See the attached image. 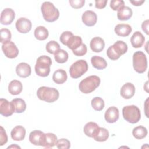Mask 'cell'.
I'll return each instance as SVG.
<instances>
[{"instance_id":"obj_1","label":"cell","mask_w":149,"mask_h":149,"mask_svg":"<svg viewBox=\"0 0 149 149\" xmlns=\"http://www.w3.org/2000/svg\"><path fill=\"white\" fill-rule=\"evenodd\" d=\"M101 82L100 78L96 75H91L82 80L79 84V88L84 94H89L94 91Z\"/></svg>"},{"instance_id":"obj_2","label":"cell","mask_w":149,"mask_h":149,"mask_svg":"<svg viewBox=\"0 0 149 149\" xmlns=\"http://www.w3.org/2000/svg\"><path fill=\"white\" fill-rule=\"evenodd\" d=\"M37 95L40 100L52 103L58 99L59 93L58 90L55 88L42 86L37 90Z\"/></svg>"},{"instance_id":"obj_3","label":"cell","mask_w":149,"mask_h":149,"mask_svg":"<svg viewBox=\"0 0 149 149\" xmlns=\"http://www.w3.org/2000/svg\"><path fill=\"white\" fill-rule=\"evenodd\" d=\"M52 60L47 55H42L37 59L35 65V72L36 74L41 77H47L50 72V67Z\"/></svg>"},{"instance_id":"obj_4","label":"cell","mask_w":149,"mask_h":149,"mask_svg":"<svg viewBox=\"0 0 149 149\" xmlns=\"http://www.w3.org/2000/svg\"><path fill=\"white\" fill-rule=\"evenodd\" d=\"M44 19L48 22L56 21L59 17V11L50 2H44L41 6Z\"/></svg>"},{"instance_id":"obj_5","label":"cell","mask_w":149,"mask_h":149,"mask_svg":"<svg viewBox=\"0 0 149 149\" xmlns=\"http://www.w3.org/2000/svg\"><path fill=\"white\" fill-rule=\"evenodd\" d=\"M127 51V45L123 41L118 40L109 47L107 51L108 57L111 60H117Z\"/></svg>"},{"instance_id":"obj_6","label":"cell","mask_w":149,"mask_h":149,"mask_svg":"<svg viewBox=\"0 0 149 149\" xmlns=\"http://www.w3.org/2000/svg\"><path fill=\"white\" fill-rule=\"evenodd\" d=\"M122 115L124 119L130 123H137L141 118L139 108L134 105L124 107L122 109Z\"/></svg>"},{"instance_id":"obj_7","label":"cell","mask_w":149,"mask_h":149,"mask_svg":"<svg viewBox=\"0 0 149 149\" xmlns=\"http://www.w3.org/2000/svg\"><path fill=\"white\" fill-rule=\"evenodd\" d=\"M133 66L135 71L139 73H144L147 68V59L142 51H136L133 55Z\"/></svg>"},{"instance_id":"obj_8","label":"cell","mask_w":149,"mask_h":149,"mask_svg":"<svg viewBox=\"0 0 149 149\" xmlns=\"http://www.w3.org/2000/svg\"><path fill=\"white\" fill-rule=\"evenodd\" d=\"M87 62L83 59H80L74 62L70 67V76L73 79H77L84 74L88 70Z\"/></svg>"},{"instance_id":"obj_9","label":"cell","mask_w":149,"mask_h":149,"mask_svg":"<svg viewBox=\"0 0 149 149\" xmlns=\"http://www.w3.org/2000/svg\"><path fill=\"white\" fill-rule=\"evenodd\" d=\"M2 50L5 55L10 59L15 58L19 54V49L17 47L15 44L11 41L2 44Z\"/></svg>"},{"instance_id":"obj_10","label":"cell","mask_w":149,"mask_h":149,"mask_svg":"<svg viewBox=\"0 0 149 149\" xmlns=\"http://www.w3.org/2000/svg\"><path fill=\"white\" fill-rule=\"evenodd\" d=\"M13 112H15V109L12 103L6 99L1 98L0 113L5 117H8L11 116Z\"/></svg>"},{"instance_id":"obj_11","label":"cell","mask_w":149,"mask_h":149,"mask_svg":"<svg viewBox=\"0 0 149 149\" xmlns=\"http://www.w3.org/2000/svg\"><path fill=\"white\" fill-rule=\"evenodd\" d=\"M32 27L31 21L25 17H20L16 22V28L20 33H27L29 32Z\"/></svg>"},{"instance_id":"obj_12","label":"cell","mask_w":149,"mask_h":149,"mask_svg":"<svg viewBox=\"0 0 149 149\" xmlns=\"http://www.w3.org/2000/svg\"><path fill=\"white\" fill-rule=\"evenodd\" d=\"M15 17V13L14 10L11 8H5L1 14V23L3 25H9L12 23Z\"/></svg>"},{"instance_id":"obj_13","label":"cell","mask_w":149,"mask_h":149,"mask_svg":"<svg viewBox=\"0 0 149 149\" xmlns=\"http://www.w3.org/2000/svg\"><path fill=\"white\" fill-rule=\"evenodd\" d=\"M57 141V137L55 134L52 133H44L41 142V146L45 148H51L56 145Z\"/></svg>"},{"instance_id":"obj_14","label":"cell","mask_w":149,"mask_h":149,"mask_svg":"<svg viewBox=\"0 0 149 149\" xmlns=\"http://www.w3.org/2000/svg\"><path fill=\"white\" fill-rule=\"evenodd\" d=\"M83 23L88 27L94 26L97 21V16L96 13L90 10L85 11L81 17Z\"/></svg>"},{"instance_id":"obj_15","label":"cell","mask_w":149,"mask_h":149,"mask_svg":"<svg viewBox=\"0 0 149 149\" xmlns=\"http://www.w3.org/2000/svg\"><path fill=\"white\" fill-rule=\"evenodd\" d=\"M119 117V109L114 106L110 107L109 108H108L105 111L104 115L105 120L109 123H113L116 122L118 120Z\"/></svg>"},{"instance_id":"obj_16","label":"cell","mask_w":149,"mask_h":149,"mask_svg":"<svg viewBox=\"0 0 149 149\" xmlns=\"http://www.w3.org/2000/svg\"><path fill=\"white\" fill-rule=\"evenodd\" d=\"M135 87L132 83H126L122 86L120 89V95L125 99H130L135 93Z\"/></svg>"},{"instance_id":"obj_17","label":"cell","mask_w":149,"mask_h":149,"mask_svg":"<svg viewBox=\"0 0 149 149\" xmlns=\"http://www.w3.org/2000/svg\"><path fill=\"white\" fill-rule=\"evenodd\" d=\"M16 74L20 77H27L31 74V67L27 63L21 62L17 65L16 68Z\"/></svg>"},{"instance_id":"obj_18","label":"cell","mask_w":149,"mask_h":149,"mask_svg":"<svg viewBox=\"0 0 149 149\" xmlns=\"http://www.w3.org/2000/svg\"><path fill=\"white\" fill-rule=\"evenodd\" d=\"M90 47L93 52H100L105 47V42L102 38L100 37H95L90 41Z\"/></svg>"},{"instance_id":"obj_19","label":"cell","mask_w":149,"mask_h":149,"mask_svg":"<svg viewBox=\"0 0 149 149\" xmlns=\"http://www.w3.org/2000/svg\"><path fill=\"white\" fill-rule=\"evenodd\" d=\"M26 129L22 126H15L10 132V136L12 139L15 141L23 140L26 136Z\"/></svg>"},{"instance_id":"obj_20","label":"cell","mask_w":149,"mask_h":149,"mask_svg":"<svg viewBox=\"0 0 149 149\" xmlns=\"http://www.w3.org/2000/svg\"><path fill=\"white\" fill-rule=\"evenodd\" d=\"M108 130L104 127H98L95 132L93 138L97 141L102 142L106 141L109 137Z\"/></svg>"},{"instance_id":"obj_21","label":"cell","mask_w":149,"mask_h":149,"mask_svg":"<svg viewBox=\"0 0 149 149\" xmlns=\"http://www.w3.org/2000/svg\"><path fill=\"white\" fill-rule=\"evenodd\" d=\"M145 41L144 36L139 31L134 32L131 37L130 42L134 48H140Z\"/></svg>"},{"instance_id":"obj_22","label":"cell","mask_w":149,"mask_h":149,"mask_svg":"<svg viewBox=\"0 0 149 149\" xmlns=\"http://www.w3.org/2000/svg\"><path fill=\"white\" fill-rule=\"evenodd\" d=\"M132 31L131 26L127 24H118L115 27V33L120 37L128 36Z\"/></svg>"},{"instance_id":"obj_23","label":"cell","mask_w":149,"mask_h":149,"mask_svg":"<svg viewBox=\"0 0 149 149\" xmlns=\"http://www.w3.org/2000/svg\"><path fill=\"white\" fill-rule=\"evenodd\" d=\"M68 76L66 71L62 69H57L54 72L52 75L53 81L58 84H63L67 80Z\"/></svg>"},{"instance_id":"obj_24","label":"cell","mask_w":149,"mask_h":149,"mask_svg":"<svg viewBox=\"0 0 149 149\" xmlns=\"http://www.w3.org/2000/svg\"><path fill=\"white\" fill-rule=\"evenodd\" d=\"M23 89V85L22 83L17 80H12L8 85V91L12 95H18Z\"/></svg>"},{"instance_id":"obj_25","label":"cell","mask_w":149,"mask_h":149,"mask_svg":"<svg viewBox=\"0 0 149 149\" xmlns=\"http://www.w3.org/2000/svg\"><path fill=\"white\" fill-rule=\"evenodd\" d=\"M44 132L41 130H35L30 132L29 134V141L30 142L35 146H40Z\"/></svg>"},{"instance_id":"obj_26","label":"cell","mask_w":149,"mask_h":149,"mask_svg":"<svg viewBox=\"0 0 149 149\" xmlns=\"http://www.w3.org/2000/svg\"><path fill=\"white\" fill-rule=\"evenodd\" d=\"M91 63L94 68L97 69H104L107 66V62L105 59L99 56H93L91 58Z\"/></svg>"},{"instance_id":"obj_27","label":"cell","mask_w":149,"mask_h":149,"mask_svg":"<svg viewBox=\"0 0 149 149\" xmlns=\"http://www.w3.org/2000/svg\"><path fill=\"white\" fill-rule=\"evenodd\" d=\"M133 12L130 8L123 6L118 10L117 17L119 20H127L132 16Z\"/></svg>"},{"instance_id":"obj_28","label":"cell","mask_w":149,"mask_h":149,"mask_svg":"<svg viewBox=\"0 0 149 149\" xmlns=\"http://www.w3.org/2000/svg\"><path fill=\"white\" fill-rule=\"evenodd\" d=\"M34 34L36 38L40 41L46 40L49 35V33L47 28L42 26L37 27L34 30Z\"/></svg>"},{"instance_id":"obj_29","label":"cell","mask_w":149,"mask_h":149,"mask_svg":"<svg viewBox=\"0 0 149 149\" xmlns=\"http://www.w3.org/2000/svg\"><path fill=\"white\" fill-rule=\"evenodd\" d=\"M11 102L13 105L15 113H22L26 109V104L22 98H15L12 100Z\"/></svg>"},{"instance_id":"obj_30","label":"cell","mask_w":149,"mask_h":149,"mask_svg":"<svg viewBox=\"0 0 149 149\" xmlns=\"http://www.w3.org/2000/svg\"><path fill=\"white\" fill-rule=\"evenodd\" d=\"M99 127L97 123L93 122H90L87 123L83 129V131L84 134L89 137H93L95 132L97 129V128Z\"/></svg>"},{"instance_id":"obj_31","label":"cell","mask_w":149,"mask_h":149,"mask_svg":"<svg viewBox=\"0 0 149 149\" xmlns=\"http://www.w3.org/2000/svg\"><path fill=\"white\" fill-rule=\"evenodd\" d=\"M147 129L143 126L135 127L132 130L133 137L137 139H143L147 135Z\"/></svg>"},{"instance_id":"obj_32","label":"cell","mask_w":149,"mask_h":149,"mask_svg":"<svg viewBox=\"0 0 149 149\" xmlns=\"http://www.w3.org/2000/svg\"><path fill=\"white\" fill-rule=\"evenodd\" d=\"M82 43V39L80 36L73 35L68 41L66 46L73 51L78 48Z\"/></svg>"},{"instance_id":"obj_33","label":"cell","mask_w":149,"mask_h":149,"mask_svg":"<svg viewBox=\"0 0 149 149\" xmlns=\"http://www.w3.org/2000/svg\"><path fill=\"white\" fill-rule=\"evenodd\" d=\"M68 54L63 49H59L56 53L54 54V58L56 62L59 63H65L68 59Z\"/></svg>"},{"instance_id":"obj_34","label":"cell","mask_w":149,"mask_h":149,"mask_svg":"<svg viewBox=\"0 0 149 149\" xmlns=\"http://www.w3.org/2000/svg\"><path fill=\"white\" fill-rule=\"evenodd\" d=\"M91 106L93 108L97 111H102L105 106L104 101L102 98L99 97H95L91 100Z\"/></svg>"},{"instance_id":"obj_35","label":"cell","mask_w":149,"mask_h":149,"mask_svg":"<svg viewBox=\"0 0 149 149\" xmlns=\"http://www.w3.org/2000/svg\"><path fill=\"white\" fill-rule=\"evenodd\" d=\"M45 49L48 53L54 54L60 49V45L55 41H50L46 44Z\"/></svg>"},{"instance_id":"obj_36","label":"cell","mask_w":149,"mask_h":149,"mask_svg":"<svg viewBox=\"0 0 149 149\" xmlns=\"http://www.w3.org/2000/svg\"><path fill=\"white\" fill-rule=\"evenodd\" d=\"M12 34L10 31L6 28L1 29L0 30V41L3 44L7 41H10Z\"/></svg>"},{"instance_id":"obj_37","label":"cell","mask_w":149,"mask_h":149,"mask_svg":"<svg viewBox=\"0 0 149 149\" xmlns=\"http://www.w3.org/2000/svg\"><path fill=\"white\" fill-rule=\"evenodd\" d=\"M87 51V48L85 44L82 43L78 48L72 51L73 54L77 56H81L84 55Z\"/></svg>"},{"instance_id":"obj_38","label":"cell","mask_w":149,"mask_h":149,"mask_svg":"<svg viewBox=\"0 0 149 149\" xmlns=\"http://www.w3.org/2000/svg\"><path fill=\"white\" fill-rule=\"evenodd\" d=\"M56 146L58 148L69 149L70 147V143L68 139L62 138L58 140Z\"/></svg>"},{"instance_id":"obj_39","label":"cell","mask_w":149,"mask_h":149,"mask_svg":"<svg viewBox=\"0 0 149 149\" xmlns=\"http://www.w3.org/2000/svg\"><path fill=\"white\" fill-rule=\"evenodd\" d=\"M125 6L123 0H112L110 2V7L113 10H118Z\"/></svg>"},{"instance_id":"obj_40","label":"cell","mask_w":149,"mask_h":149,"mask_svg":"<svg viewBox=\"0 0 149 149\" xmlns=\"http://www.w3.org/2000/svg\"><path fill=\"white\" fill-rule=\"evenodd\" d=\"M73 33L71 31H63L59 38V40L60 41L65 45H66V44L68 42V41H69V38L73 36Z\"/></svg>"},{"instance_id":"obj_41","label":"cell","mask_w":149,"mask_h":149,"mask_svg":"<svg viewBox=\"0 0 149 149\" xmlns=\"http://www.w3.org/2000/svg\"><path fill=\"white\" fill-rule=\"evenodd\" d=\"M70 6L74 9H79L82 8L85 3L84 0H69Z\"/></svg>"},{"instance_id":"obj_42","label":"cell","mask_w":149,"mask_h":149,"mask_svg":"<svg viewBox=\"0 0 149 149\" xmlns=\"http://www.w3.org/2000/svg\"><path fill=\"white\" fill-rule=\"evenodd\" d=\"M0 146H2L8 141V136L6 133L2 126H0Z\"/></svg>"},{"instance_id":"obj_43","label":"cell","mask_w":149,"mask_h":149,"mask_svg":"<svg viewBox=\"0 0 149 149\" xmlns=\"http://www.w3.org/2000/svg\"><path fill=\"white\" fill-rule=\"evenodd\" d=\"M107 0H100L95 1V6L97 9H103L104 8L107 3Z\"/></svg>"},{"instance_id":"obj_44","label":"cell","mask_w":149,"mask_h":149,"mask_svg":"<svg viewBox=\"0 0 149 149\" xmlns=\"http://www.w3.org/2000/svg\"><path fill=\"white\" fill-rule=\"evenodd\" d=\"M148 24H149V20H146L145 21H144L141 24V28L142 30H143V31H144L146 33V34L147 35L149 34L148 33Z\"/></svg>"},{"instance_id":"obj_45","label":"cell","mask_w":149,"mask_h":149,"mask_svg":"<svg viewBox=\"0 0 149 149\" xmlns=\"http://www.w3.org/2000/svg\"><path fill=\"white\" fill-rule=\"evenodd\" d=\"M145 2L144 0H134V1H130V2L134 6H140Z\"/></svg>"},{"instance_id":"obj_46","label":"cell","mask_w":149,"mask_h":149,"mask_svg":"<svg viewBox=\"0 0 149 149\" xmlns=\"http://www.w3.org/2000/svg\"><path fill=\"white\" fill-rule=\"evenodd\" d=\"M7 148H20V147L17 146V144H12L11 146L8 147Z\"/></svg>"}]
</instances>
